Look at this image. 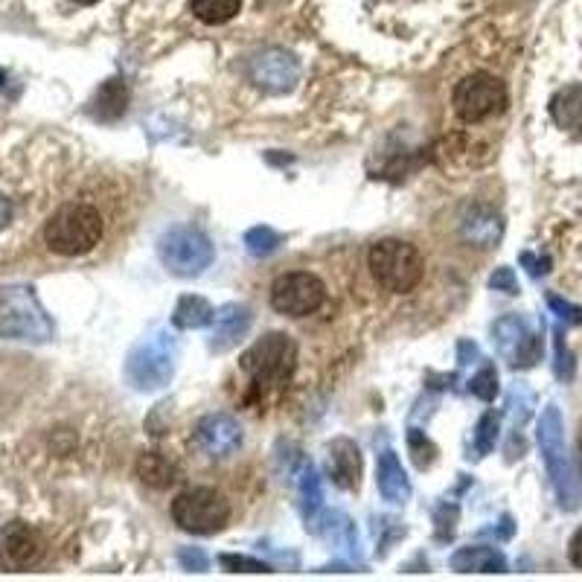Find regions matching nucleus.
<instances>
[{
	"label": "nucleus",
	"instance_id": "nucleus-1",
	"mask_svg": "<svg viewBox=\"0 0 582 582\" xmlns=\"http://www.w3.org/2000/svg\"><path fill=\"white\" fill-rule=\"evenodd\" d=\"M539 446H542V457H545V466H548L550 484L556 489L559 507L562 510H577L582 498L580 475H577V466H574L568 446H565V425H562V414H559L556 405H548L542 411Z\"/></svg>",
	"mask_w": 582,
	"mask_h": 582
},
{
	"label": "nucleus",
	"instance_id": "nucleus-2",
	"mask_svg": "<svg viewBox=\"0 0 582 582\" xmlns=\"http://www.w3.org/2000/svg\"><path fill=\"white\" fill-rule=\"evenodd\" d=\"M102 239V216L91 204H65L44 225V242L59 257H82Z\"/></svg>",
	"mask_w": 582,
	"mask_h": 582
},
{
	"label": "nucleus",
	"instance_id": "nucleus-3",
	"mask_svg": "<svg viewBox=\"0 0 582 582\" xmlns=\"http://www.w3.org/2000/svg\"><path fill=\"white\" fill-rule=\"evenodd\" d=\"M370 271L379 280V286H385L388 291L405 294V291L417 289L425 274V262L422 254L402 239H382L370 248L367 254Z\"/></svg>",
	"mask_w": 582,
	"mask_h": 582
},
{
	"label": "nucleus",
	"instance_id": "nucleus-4",
	"mask_svg": "<svg viewBox=\"0 0 582 582\" xmlns=\"http://www.w3.org/2000/svg\"><path fill=\"white\" fill-rule=\"evenodd\" d=\"M175 373V338L166 329H155L131 350L126 376L137 390H158L169 385Z\"/></svg>",
	"mask_w": 582,
	"mask_h": 582
},
{
	"label": "nucleus",
	"instance_id": "nucleus-5",
	"mask_svg": "<svg viewBox=\"0 0 582 582\" xmlns=\"http://www.w3.org/2000/svg\"><path fill=\"white\" fill-rule=\"evenodd\" d=\"M172 518L181 530L195 533V536H213L225 530L230 521V504L222 492L210 486H195L181 492L172 501Z\"/></svg>",
	"mask_w": 582,
	"mask_h": 582
},
{
	"label": "nucleus",
	"instance_id": "nucleus-6",
	"mask_svg": "<svg viewBox=\"0 0 582 582\" xmlns=\"http://www.w3.org/2000/svg\"><path fill=\"white\" fill-rule=\"evenodd\" d=\"M294 364H297V344L286 332H271L259 338L242 356V370L257 385H283L294 373Z\"/></svg>",
	"mask_w": 582,
	"mask_h": 582
},
{
	"label": "nucleus",
	"instance_id": "nucleus-7",
	"mask_svg": "<svg viewBox=\"0 0 582 582\" xmlns=\"http://www.w3.org/2000/svg\"><path fill=\"white\" fill-rule=\"evenodd\" d=\"M161 262L175 277H198L213 262V242L195 227H172L158 245Z\"/></svg>",
	"mask_w": 582,
	"mask_h": 582
},
{
	"label": "nucleus",
	"instance_id": "nucleus-8",
	"mask_svg": "<svg viewBox=\"0 0 582 582\" xmlns=\"http://www.w3.org/2000/svg\"><path fill=\"white\" fill-rule=\"evenodd\" d=\"M507 108V85L492 73H472L454 88V111L466 123H484Z\"/></svg>",
	"mask_w": 582,
	"mask_h": 582
},
{
	"label": "nucleus",
	"instance_id": "nucleus-9",
	"mask_svg": "<svg viewBox=\"0 0 582 582\" xmlns=\"http://www.w3.org/2000/svg\"><path fill=\"white\" fill-rule=\"evenodd\" d=\"M324 297V283L315 274H306V271L283 274L271 286V306L280 315H289V318H306V315L318 312Z\"/></svg>",
	"mask_w": 582,
	"mask_h": 582
},
{
	"label": "nucleus",
	"instance_id": "nucleus-10",
	"mask_svg": "<svg viewBox=\"0 0 582 582\" xmlns=\"http://www.w3.org/2000/svg\"><path fill=\"white\" fill-rule=\"evenodd\" d=\"M297 76H300L297 59L291 53H286V50H277V47L262 50V53H257L248 62V79L257 88L268 91V94H286V91H291Z\"/></svg>",
	"mask_w": 582,
	"mask_h": 582
},
{
	"label": "nucleus",
	"instance_id": "nucleus-11",
	"mask_svg": "<svg viewBox=\"0 0 582 582\" xmlns=\"http://www.w3.org/2000/svg\"><path fill=\"white\" fill-rule=\"evenodd\" d=\"M44 553L41 533L24 524V521H9L0 527V571H24L35 565Z\"/></svg>",
	"mask_w": 582,
	"mask_h": 582
},
{
	"label": "nucleus",
	"instance_id": "nucleus-12",
	"mask_svg": "<svg viewBox=\"0 0 582 582\" xmlns=\"http://www.w3.org/2000/svg\"><path fill=\"white\" fill-rule=\"evenodd\" d=\"M495 347L504 361H510L513 367H533L542 356V341L530 332V326L524 324L518 315L501 318L495 329Z\"/></svg>",
	"mask_w": 582,
	"mask_h": 582
},
{
	"label": "nucleus",
	"instance_id": "nucleus-13",
	"mask_svg": "<svg viewBox=\"0 0 582 582\" xmlns=\"http://www.w3.org/2000/svg\"><path fill=\"white\" fill-rule=\"evenodd\" d=\"M0 335L33 338V341H44L50 335V324L30 291L12 294L6 300V306L0 309Z\"/></svg>",
	"mask_w": 582,
	"mask_h": 582
},
{
	"label": "nucleus",
	"instance_id": "nucleus-14",
	"mask_svg": "<svg viewBox=\"0 0 582 582\" xmlns=\"http://www.w3.org/2000/svg\"><path fill=\"white\" fill-rule=\"evenodd\" d=\"M195 437L210 457H230L242 446V425L227 414H210L198 422Z\"/></svg>",
	"mask_w": 582,
	"mask_h": 582
},
{
	"label": "nucleus",
	"instance_id": "nucleus-15",
	"mask_svg": "<svg viewBox=\"0 0 582 582\" xmlns=\"http://www.w3.org/2000/svg\"><path fill=\"white\" fill-rule=\"evenodd\" d=\"M248 326H251V309L239 306V303H227L213 318V341H210V347L216 353H225L233 344L242 341Z\"/></svg>",
	"mask_w": 582,
	"mask_h": 582
},
{
	"label": "nucleus",
	"instance_id": "nucleus-16",
	"mask_svg": "<svg viewBox=\"0 0 582 582\" xmlns=\"http://www.w3.org/2000/svg\"><path fill=\"white\" fill-rule=\"evenodd\" d=\"M329 475L341 489H356L361 481V454L353 440H335L329 446Z\"/></svg>",
	"mask_w": 582,
	"mask_h": 582
},
{
	"label": "nucleus",
	"instance_id": "nucleus-17",
	"mask_svg": "<svg viewBox=\"0 0 582 582\" xmlns=\"http://www.w3.org/2000/svg\"><path fill=\"white\" fill-rule=\"evenodd\" d=\"M376 484H379V492L382 498L390 501V504H405L411 498V481L399 463L396 452H382L379 454V469H376Z\"/></svg>",
	"mask_w": 582,
	"mask_h": 582
},
{
	"label": "nucleus",
	"instance_id": "nucleus-18",
	"mask_svg": "<svg viewBox=\"0 0 582 582\" xmlns=\"http://www.w3.org/2000/svg\"><path fill=\"white\" fill-rule=\"evenodd\" d=\"M452 568L460 574H504L507 559L504 553L495 548H460L452 556Z\"/></svg>",
	"mask_w": 582,
	"mask_h": 582
},
{
	"label": "nucleus",
	"instance_id": "nucleus-19",
	"mask_svg": "<svg viewBox=\"0 0 582 582\" xmlns=\"http://www.w3.org/2000/svg\"><path fill=\"white\" fill-rule=\"evenodd\" d=\"M550 117L559 129L582 131V85H568L550 99Z\"/></svg>",
	"mask_w": 582,
	"mask_h": 582
},
{
	"label": "nucleus",
	"instance_id": "nucleus-20",
	"mask_svg": "<svg viewBox=\"0 0 582 582\" xmlns=\"http://www.w3.org/2000/svg\"><path fill=\"white\" fill-rule=\"evenodd\" d=\"M137 478L152 489H166L178 481V469L169 457L158 452H146L137 457Z\"/></svg>",
	"mask_w": 582,
	"mask_h": 582
},
{
	"label": "nucleus",
	"instance_id": "nucleus-21",
	"mask_svg": "<svg viewBox=\"0 0 582 582\" xmlns=\"http://www.w3.org/2000/svg\"><path fill=\"white\" fill-rule=\"evenodd\" d=\"M213 318H216L213 306L204 297H198V294L181 297L175 312H172V324L178 326V329H201V326L213 324Z\"/></svg>",
	"mask_w": 582,
	"mask_h": 582
},
{
	"label": "nucleus",
	"instance_id": "nucleus-22",
	"mask_svg": "<svg viewBox=\"0 0 582 582\" xmlns=\"http://www.w3.org/2000/svg\"><path fill=\"white\" fill-rule=\"evenodd\" d=\"M126 102H129V91L120 79L105 82L97 94V117L99 120H117L126 111Z\"/></svg>",
	"mask_w": 582,
	"mask_h": 582
},
{
	"label": "nucleus",
	"instance_id": "nucleus-23",
	"mask_svg": "<svg viewBox=\"0 0 582 582\" xmlns=\"http://www.w3.org/2000/svg\"><path fill=\"white\" fill-rule=\"evenodd\" d=\"M190 9L198 21L216 27V24H227L230 18L239 15L242 0H190Z\"/></svg>",
	"mask_w": 582,
	"mask_h": 582
},
{
	"label": "nucleus",
	"instance_id": "nucleus-24",
	"mask_svg": "<svg viewBox=\"0 0 582 582\" xmlns=\"http://www.w3.org/2000/svg\"><path fill=\"white\" fill-rule=\"evenodd\" d=\"M300 501H303V513H306L309 521L318 516V510H321V504H324L321 478H318V472H315L312 463H306V466L300 469Z\"/></svg>",
	"mask_w": 582,
	"mask_h": 582
},
{
	"label": "nucleus",
	"instance_id": "nucleus-25",
	"mask_svg": "<svg viewBox=\"0 0 582 582\" xmlns=\"http://www.w3.org/2000/svg\"><path fill=\"white\" fill-rule=\"evenodd\" d=\"M280 242H283V236H280L277 230H271V227H251V230L245 233V245H248V251H251L254 257H268V254H274V251L280 248Z\"/></svg>",
	"mask_w": 582,
	"mask_h": 582
},
{
	"label": "nucleus",
	"instance_id": "nucleus-26",
	"mask_svg": "<svg viewBox=\"0 0 582 582\" xmlns=\"http://www.w3.org/2000/svg\"><path fill=\"white\" fill-rule=\"evenodd\" d=\"M495 440H498V414H484L478 422V431H475V452L478 457H484L495 449Z\"/></svg>",
	"mask_w": 582,
	"mask_h": 582
},
{
	"label": "nucleus",
	"instance_id": "nucleus-27",
	"mask_svg": "<svg viewBox=\"0 0 582 582\" xmlns=\"http://www.w3.org/2000/svg\"><path fill=\"white\" fill-rule=\"evenodd\" d=\"M469 390L478 396V399H495V393H498V373H495V367L492 364H484L481 367V373L478 376H472V382H469Z\"/></svg>",
	"mask_w": 582,
	"mask_h": 582
},
{
	"label": "nucleus",
	"instance_id": "nucleus-28",
	"mask_svg": "<svg viewBox=\"0 0 582 582\" xmlns=\"http://www.w3.org/2000/svg\"><path fill=\"white\" fill-rule=\"evenodd\" d=\"M219 565L225 568V571H233V574H268L271 568L265 565V562H259V559H251V556H233V553H225V556H219Z\"/></svg>",
	"mask_w": 582,
	"mask_h": 582
},
{
	"label": "nucleus",
	"instance_id": "nucleus-29",
	"mask_svg": "<svg viewBox=\"0 0 582 582\" xmlns=\"http://www.w3.org/2000/svg\"><path fill=\"white\" fill-rule=\"evenodd\" d=\"M553 370H556V376H559L562 382L574 379V370H577L574 356L568 353V347H565V338H562V332H559V329H556V361H553Z\"/></svg>",
	"mask_w": 582,
	"mask_h": 582
},
{
	"label": "nucleus",
	"instance_id": "nucleus-30",
	"mask_svg": "<svg viewBox=\"0 0 582 582\" xmlns=\"http://www.w3.org/2000/svg\"><path fill=\"white\" fill-rule=\"evenodd\" d=\"M548 306L553 309V315H559L565 324H571V326L582 324V309L580 306H574V303H568L565 297H559V294H548Z\"/></svg>",
	"mask_w": 582,
	"mask_h": 582
},
{
	"label": "nucleus",
	"instance_id": "nucleus-31",
	"mask_svg": "<svg viewBox=\"0 0 582 582\" xmlns=\"http://www.w3.org/2000/svg\"><path fill=\"white\" fill-rule=\"evenodd\" d=\"M408 443H411V452H414V463H417L420 469H425V466L434 460V446L425 440V434H420V431H411V434H408Z\"/></svg>",
	"mask_w": 582,
	"mask_h": 582
},
{
	"label": "nucleus",
	"instance_id": "nucleus-32",
	"mask_svg": "<svg viewBox=\"0 0 582 582\" xmlns=\"http://www.w3.org/2000/svg\"><path fill=\"white\" fill-rule=\"evenodd\" d=\"M489 286L495 291H507V294H518V280L513 274V268H498L492 277H489Z\"/></svg>",
	"mask_w": 582,
	"mask_h": 582
},
{
	"label": "nucleus",
	"instance_id": "nucleus-33",
	"mask_svg": "<svg viewBox=\"0 0 582 582\" xmlns=\"http://www.w3.org/2000/svg\"><path fill=\"white\" fill-rule=\"evenodd\" d=\"M178 559H181V565L187 568V571H204L207 568V556L201 553L198 548H184L178 553Z\"/></svg>",
	"mask_w": 582,
	"mask_h": 582
},
{
	"label": "nucleus",
	"instance_id": "nucleus-34",
	"mask_svg": "<svg viewBox=\"0 0 582 582\" xmlns=\"http://www.w3.org/2000/svg\"><path fill=\"white\" fill-rule=\"evenodd\" d=\"M521 262L527 265V271H530L533 277H542V274H548L550 271V259L548 257H542V259L533 257L530 251H524V254H521Z\"/></svg>",
	"mask_w": 582,
	"mask_h": 582
},
{
	"label": "nucleus",
	"instance_id": "nucleus-35",
	"mask_svg": "<svg viewBox=\"0 0 582 582\" xmlns=\"http://www.w3.org/2000/svg\"><path fill=\"white\" fill-rule=\"evenodd\" d=\"M568 559H571V565L582 568V527L574 533V539H571V545H568Z\"/></svg>",
	"mask_w": 582,
	"mask_h": 582
},
{
	"label": "nucleus",
	"instance_id": "nucleus-36",
	"mask_svg": "<svg viewBox=\"0 0 582 582\" xmlns=\"http://www.w3.org/2000/svg\"><path fill=\"white\" fill-rule=\"evenodd\" d=\"M9 216H12V207H9V201H6V198H0V227L9 222Z\"/></svg>",
	"mask_w": 582,
	"mask_h": 582
},
{
	"label": "nucleus",
	"instance_id": "nucleus-37",
	"mask_svg": "<svg viewBox=\"0 0 582 582\" xmlns=\"http://www.w3.org/2000/svg\"><path fill=\"white\" fill-rule=\"evenodd\" d=\"M73 3H82V6H91V3H99V0H73Z\"/></svg>",
	"mask_w": 582,
	"mask_h": 582
},
{
	"label": "nucleus",
	"instance_id": "nucleus-38",
	"mask_svg": "<svg viewBox=\"0 0 582 582\" xmlns=\"http://www.w3.org/2000/svg\"><path fill=\"white\" fill-rule=\"evenodd\" d=\"M3 82H6V73L0 70V88H3Z\"/></svg>",
	"mask_w": 582,
	"mask_h": 582
}]
</instances>
